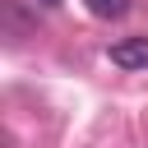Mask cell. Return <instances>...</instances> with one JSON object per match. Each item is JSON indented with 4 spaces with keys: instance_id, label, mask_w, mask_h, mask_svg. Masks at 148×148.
Here are the masks:
<instances>
[{
    "instance_id": "1",
    "label": "cell",
    "mask_w": 148,
    "mask_h": 148,
    "mask_svg": "<svg viewBox=\"0 0 148 148\" xmlns=\"http://www.w3.org/2000/svg\"><path fill=\"white\" fill-rule=\"evenodd\" d=\"M111 65H120V69H148V37H120L111 46Z\"/></svg>"
},
{
    "instance_id": "2",
    "label": "cell",
    "mask_w": 148,
    "mask_h": 148,
    "mask_svg": "<svg viewBox=\"0 0 148 148\" xmlns=\"http://www.w3.org/2000/svg\"><path fill=\"white\" fill-rule=\"evenodd\" d=\"M130 9H134V0H88L92 18H125Z\"/></svg>"
},
{
    "instance_id": "3",
    "label": "cell",
    "mask_w": 148,
    "mask_h": 148,
    "mask_svg": "<svg viewBox=\"0 0 148 148\" xmlns=\"http://www.w3.org/2000/svg\"><path fill=\"white\" fill-rule=\"evenodd\" d=\"M42 5H56V0H42Z\"/></svg>"
}]
</instances>
